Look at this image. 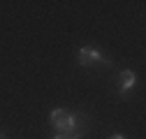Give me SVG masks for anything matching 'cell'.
Listing matches in <instances>:
<instances>
[{
  "mask_svg": "<svg viewBox=\"0 0 146 139\" xmlns=\"http://www.w3.org/2000/svg\"><path fill=\"white\" fill-rule=\"evenodd\" d=\"M77 63H79L81 67H86V65H93V63H104V65H109L111 60H109L102 51H98V49H93V46H81V49H79V56H77Z\"/></svg>",
  "mask_w": 146,
  "mask_h": 139,
  "instance_id": "2",
  "label": "cell"
},
{
  "mask_svg": "<svg viewBox=\"0 0 146 139\" xmlns=\"http://www.w3.org/2000/svg\"><path fill=\"white\" fill-rule=\"evenodd\" d=\"M49 120L56 128V134H67L70 139H81L86 134V123L81 120V116L67 109H51Z\"/></svg>",
  "mask_w": 146,
  "mask_h": 139,
  "instance_id": "1",
  "label": "cell"
},
{
  "mask_svg": "<svg viewBox=\"0 0 146 139\" xmlns=\"http://www.w3.org/2000/svg\"><path fill=\"white\" fill-rule=\"evenodd\" d=\"M53 139H70L67 134H53Z\"/></svg>",
  "mask_w": 146,
  "mask_h": 139,
  "instance_id": "4",
  "label": "cell"
},
{
  "mask_svg": "<svg viewBox=\"0 0 146 139\" xmlns=\"http://www.w3.org/2000/svg\"><path fill=\"white\" fill-rule=\"evenodd\" d=\"M0 139H7V137H5V134H3V132H0Z\"/></svg>",
  "mask_w": 146,
  "mask_h": 139,
  "instance_id": "6",
  "label": "cell"
},
{
  "mask_svg": "<svg viewBox=\"0 0 146 139\" xmlns=\"http://www.w3.org/2000/svg\"><path fill=\"white\" fill-rule=\"evenodd\" d=\"M111 139H125V137H123V134H114Z\"/></svg>",
  "mask_w": 146,
  "mask_h": 139,
  "instance_id": "5",
  "label": "cell"
},
{
  "mask_svg": "<svg viewBox=\"0 0 146 139\" xmlns=\"http://www.w3.org/2000/svg\"><path fill=\"white\" fill-rule=\"evenodd\" d=\"M135 83H137V77L132 70H123V72L118 74V86H121V93L125 95L130 88H135Z\"/></svg>",
  "mask_w": 146,
  "mask_h": 139,
  "instance_id": "3",
  "label": "cell"
}]
</instances>
